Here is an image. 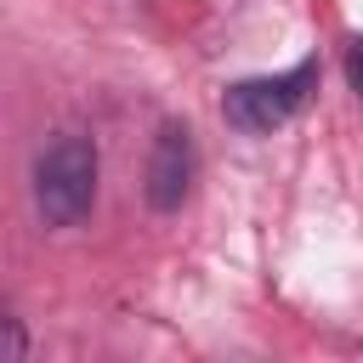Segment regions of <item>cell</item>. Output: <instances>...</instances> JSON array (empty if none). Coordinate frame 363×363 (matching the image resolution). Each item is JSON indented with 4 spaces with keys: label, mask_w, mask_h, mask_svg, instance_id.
<instances>
[{
    "label": "cell",
    "mask_w": 363,
    "mask_h": 363,
    "mask_svg": "<svg viewBox=\"0 0 363 363\" xmlns=\"http://www.w3.org/2000/svg\"><path fill=\"white\" fill-rule=\"evenodd\" d=\"M96 142L79 136V130H62L51 136L40 153H34V210L45 227H79L96 204Z\"/></svg>",
    "instance_id": "1"
},
{
    "label": "cell",
    "mask_w": 363,
    "mask_h": 363,
    "mask_svg": "<svg viewBox=\"0 0 363 363\" xmlns=\"http://www.w3.org/2000/svg\"><path fill=\"white\" fill-rule=\"evenodd\" d=\"M193 176H199V147H193V130L187 125H159L153 147H147V170H142V193L159 216L182 210L187 193H193Z\"/></svg>",
    "instance_id": "3"
},
{
    "label": "cell",
    "mask_w": 363,
    "mask_h": 363,
    "mask_svg": "<svg viewBox=\"0 0 363 363\" xmlns=\"http://www.w3.org/2000/svg\"><path fill=\"white\" fill-rule=\"evenodd\" d=\"M346 79H352V91L363 96V34L346 40Z\"/></svg>",
    "instance_id": "4"
},
{
    "label": "cell",
    "mask_w": 363,
    "mask_h": 363,
    "mask_svg": "<svg viewBox=\"0 0 363 363\" xmlns=\"http://www.w3.org/2000/svg\"><path fill=\"white\" fill-rule=\"evenodd\" d=\"M0 329H6V352H0V357H23V323L6 312V318H0Z\"/></svg>",
    "instance_id": "5"
},
{
    "label": "cell",
    "mask_w": 363,
    "mask_h": 363,
    "mask_svg": "<svg viewBox=\"0 0 363 363\" xmlns=\"http://www.w3.org/2000/svg\"><path fill=\"white\" fill-rule=\"evenodd\" d=\"M312 91H318V57H306V62H295V68H284V74H255V79L227 85L221 119H227L233 130H244V136H267V130H278L284 119H295Z\"/></svg>",
    "instance_id": "2"
}]
</instances>
